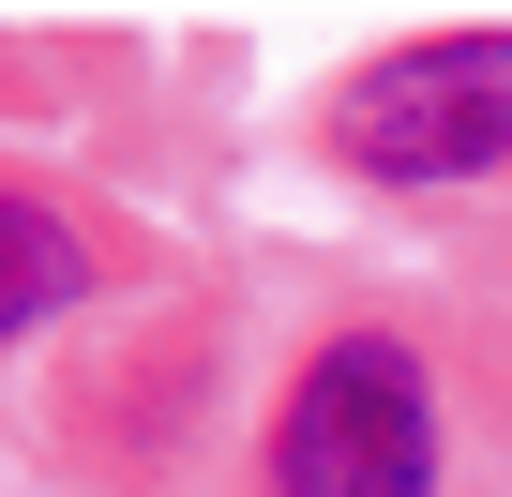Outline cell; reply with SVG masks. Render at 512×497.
Here are the masks:
<instances>
[{
	"label": "cell",
	"instance_id": "7a4b0ae2",
	"mask_svg": "<svg viewBox=\"0 0 512 497\" xmlns=\"http://www.w3.org/2000/svg\"><path fill=\"white\" fill-rule=\"evenodd\" d=\"M272 497H437V392L392 332H347L302 362L272 422Z\"/></svg>",
	"mask_w": 512,
	"mask_h": 497
},
{
	"label": "cell",
	"instance_id": "3957f363",
	"mask_svg": "<svg viewBox=\"0 0 512 497\" xmlns=\"http://www.w3.org/2000/svg\"><path fill=\"white\" fill-rule=\"evenodd\" d=\"M91 287V257H76V226L61 211H31V196H0V332H31V317H61Z\"/></svg>",
	"mask_w": 512,
	"mask_h": 497
},
{
	"label": "cell",
	"instance_id": "6da1fadb",
	"mask_svg": "<svg viewBox=\"0 0 512 497\" xmlns=\"http://www.w3.org/2000/svg\"><path fill=\"white\" fill-rule=\"evenodd\" d=\"M332 151L377 181H482L512 166V31H437L392 46L332 91Z\"/></svg>",
	"mask_w": 512,
	"mask_h": 497
}]
</instances>
